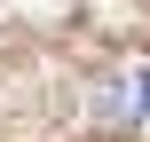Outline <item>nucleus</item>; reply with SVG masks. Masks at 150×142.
<instances>
[{
  "label": "nucleus",
  "instance_id": "obj_1",
  "mask_svg": "<svg viewBox=\"0 0 150 142\" xmlns=\"http://www.w3.org/2000/svg\"><path fill=\"white\" fill-rule=\"evenodd\" d=\"M95 111H103L111 126H142V119H150V71H127V79H111V87L95 95Z\"/></svg>",
  "mask_w": 150,
  "mask_h": 142
}]
</instances>
